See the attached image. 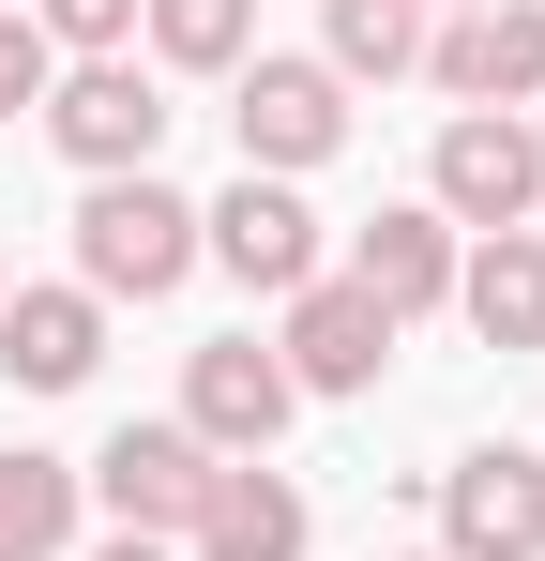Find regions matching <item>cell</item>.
Wrapping results in <instances>:
<instances>
[{
    "mask_svg": "<svg viewBox=\"0 0 545 561\" xmlns=\"http://www.w3.org/2000/svg\"><path fill=\"white\" fill-rule=\"evenodd\" d=\"M212 470H228V456H197L182 425H121V440H106L77 485H91V516H106V531L182 547V531H197V501H212Z\"/></svg>",
    "mask_w": 545,
    "mask_h": 561,
    "instance_id": "obj_7",
    "label": "cell"
},
{
    "mask_svg": "<svg viewBox=\"0 0 545 561\" xmlns=\"http://www.w3.org/2000/svg\"><path fill=\"white\" fill-rule=\"evenodd\" d=\"M303 531H318L303 485H288L272 456H228L212 501H197V531H182V561H303Z\"/></svg>",
    "mask_w": 545,
    "mask_h": 561,
    "instance_id": "obj_12",
    "label": "cell"
},
{
    "mask_svg": "<svg viewBox=\"0 0 545 561\" xmlns=\"http://www.w3.org/2000/svg\"><path fill=\"white\" fill-rule=\"evenodd\" d=\"M379 561H440V547H379Z\"/></svg>",
    "mask_w": 545,
    "mask_h": 561,
    "instance_id": "obj_21",
    "label": "cell"
},
{
    "mask_svg": "<svg viewBox=\"0 0 545 561\" xmlns=\"http://www.w3.org/2000/svg\"><path fill=\"white\" fill-rule=\"evenodd\" d=\"M349 288L394 319V334H409V319H440V304H454V228L425 213V197H379V213L349 228Z\"/></svg>",
    "mask_w": 545,
    "mask_h": 561,
    "instance_id": "obj_11",
    "label": "cell"
},
{
    "mask_svg": "<svg viewBox=\"0 0 545 561\" xmlns=\"http://www.w3.org/2000/svg\"><path fill=\"white\" fill-rule=\"evenodd\" d=\"M531 197H545V137L515 106H454L440 152H425V213L454 243H485V228H531Z\"/></svg>",
    "mask_w": 545,
    "mask_h": 561,
    "instance_id": "obj_4",
    "label": "cell"
},
{
    "mask_svg": "<svg viewBox=\"0 0 545 561\" xmlns=\"http://www.w3.org/2000/svg\"><path fill=\"white\" fill-rule=\"evenodd\" d=\"M152 77H243L258 61V0H137Z\"/></svg>",
    "mask_w": 545,
    "mask_h": 561,
    "instance_id": "obj_16",
    "label": "cell"
},
{
    "mask_svg": "<svg viewBox=\"0 0 545 561\" xmlns=\"http://www.w3.org/2000/svg\"><path fill=\"white\" fill-rule=\"evenodd\" d=\"M425 77L454 106H545V0H454L425 31Z\"/></svg>",
    "mask_w": 545,
    "mask_h": 561,
    "instance_id": "obj_10",
    "label": "cell"
},
{
    "mask_svg": "<svg viewBox=\"0 0 545 561\" xmlns=\"http://www.w3.org/2000/svg\"><path fill=\"white\" fill-rule=\"evenodd\" d=\"M31 31H46L61 61H121V46H137V0H31Z\"/></svg>",
    "mask_w": 545,
    "mask_h": 561,
    "instance_id": "obj_18",
    "label": "cell"
},
{
    "mask_svg": "<svg viewBox=\"0 0 545 561\" xmlns=\"http://www.w3.org/2000/svg\"><path fill=\"white\" fill-rule=\"evenodd\" d=\"M425 31H440V0H334V77H425Z\"/></svg>",
    "mask_w": 545,
    "mask_h": 561,
    "instance_id": "obj_17",
    "label": "cell"
},
{
    "mask_svg": "<svg viewBox=\"0 0 545 561\" xmlns=\"http://www.w3.org/2000/svg\"><path fill=\"white\" fill-rule=\"evenodd\" d=\"M454 319H469L485 350H545V243H531V228L454 243Z\"/></svg>",
    "mask_w": 545,
    "mask_h": 561,
    "instance_id": "obj_14",
    "label": "cell"
},
{
    "mask_svg": "<svg viewBox=\"0 0 545 561\" xmlns=\"http://www.w3.org/2000/svg\"><path fill=\"white\" fill-rule=\"evenodd\" d=\"M0 288H15V243H0Z\"/></svg>",
    "mask_w": 545,
    "mask_h": 561,
    "instance_id": "obj_22",
    "label": "cell"
},
{
    "mask_svg": "<svg viewBox=\"0 0 545 561\" xmlns=\"http://www.w3.org/2000/svg\"><path fill=\"white\" fill-rule=\"evenodd\" d=\"M46 77H61V46H46V31L0 0V122H15V106H46Z\"/></svg>",
    "mask_w": 545,
    "mask_h": 561,
    "instance_id": "obj_19",
    "label": "cell"
},
{
    "mask_svg": "<svg viewBox=\"0 0 545 561\" xmlns=\"http://www.w3.org/2000/svg\"><path fill=\"white\" fill-rule=\"evenodd\" d=\"M197 259H212L228 288H258V304H288V288H318V274H334V259H318V213H303V183H258V168H243L228 197H197Z\"/></svg>",
    "mask_w": 545,
    "mask_h": 561,
    "instance_id": "obj_5",
    "label": "cell"
},
{
    "mask_svg": "<svg viewBox=\"0 0 545 561\" xmlns=\"http://www.w3.org/2000/svg\"><path fill=\"white\" fill-rule=\"evenodd\" d=\"M106 365V304L91 288H0V379L15 394H77Z\"/></svg>",
    "mask_w": 545,
    "mask_h": 561,
    "instance_id": "obj_13",
    "label": "cell"
},
{
    "mask_svg": "<svg viewBox=\"0 0 545 561\" xmlns=\"http://www.w3.org/2000/svg\"><path fill=\"white\" fill-rule=\"evenodd\" d=\"M228 137H243V168H258V183H303V168H334V152H349V77H334V61L258 46V61L228 77Z\"/></svg>",
    "mask_w": 545,
    "mask_h": 561,
    "instance_id": "obj_3",
    "label": "cell"
},
{
    "mask_svg": "<svg viewBox=\"0 0 545 561\" xmlns=\"http://www.w3.org/2000/svg\"><path fill=\"white\" fill-rule=\"evenodd\" d=\"M77 531H91V485H77V456L15 440V456H0V561H61Z\"/></svg>",
    "mask_w": 545,
    "mask_h": 561,
    "instance_id": "obj_15",
    "label": "cell"
},
{
    "mask_svg": "<svg viewBox=\"0 0 545 561\" xmlns=\"http://www.w3.org/2000/svg\"><path fill=\"white\" fill-rule=\"evenodd\" d=\"M288 410H303V394H288V365H272V334H212V350H182V440H197V456H272V440H288Z\"/></svg>",
    "mask_w": 545,
    "mask_h": 561,
    "instance_id": "obj_6",
    "label": "cell"
},
{
    "mask_svg": "<svg viewBox=\"0 0 545 561\" xmlns=\"http://www.w3.org/2000/svg\"><path fill=\"white\" fill-rule=\"evenodd\" d=\"M440 561H545V456L531 440H469L440 470Z\"/></svg>",
    "mask_w": 545,
    "mask_h": 561,
    "instance_id": "obj_8",
    "label": "cell"
},
{
    "mask_svg": "<svg viewBox=\"0 0 545 561\" xmlns=\"http://www.w3.org/2000/svg\"><path fill=\"white\" fill-rule=\"evenodd\" d=\"M91 561H182V547H137V531H106V547H91Z\"/></svg>",
    "mask_w": 545,
    "mask_h": 561,
    "instance_id": "obj_20",
    "label": "cell"
},
{
    "mask_svg": "<svg viewBox=\"0 0 545 561\" xmlns=\"http://www.w3.org/2000/svg\"><path fill=\"white\" fill-rule=\"evenodd\" d=\"M31 122L61 137V168H77V183H137V168L167 152V77H152L137 46H121V61H61Z\"/></svg>",
    "mask_w": 545,
    "mask_h": 561,
    "instance_id": "obj_2",
    "label": "cell"
},
{
    "mask_svg": "<svg viewBox=\"0 0 545 561\" xmlns=\"http://www.w3.org/2000/svg\"><path fill=\"white\" fill-rule=\"evenodd\" d=\"M197 274V197L182 183H91L77 197V288L91 304H167V288Z\"/></svg>",
    "mask_w": 545,
    "mask_h": 561,
    "instance_id": "obj_1",
    "label": "cell"
},
{
    "mask_svg": "<svg viewBox=\"0 0 545 561\" xmlns=\"http://www.w3.org/2000/svg\"><path fill=\"white\" fill-rule=\"evenodd\" d=\"M272 365H288V394H379L394 319H379L349 274H318V288H288V304H272Z\"/></svg>",
    "mask_w": 545,
    "mask_h": 561,
    "instance_id": "obj_9",
    "label": "cell"
}]
</instances>
